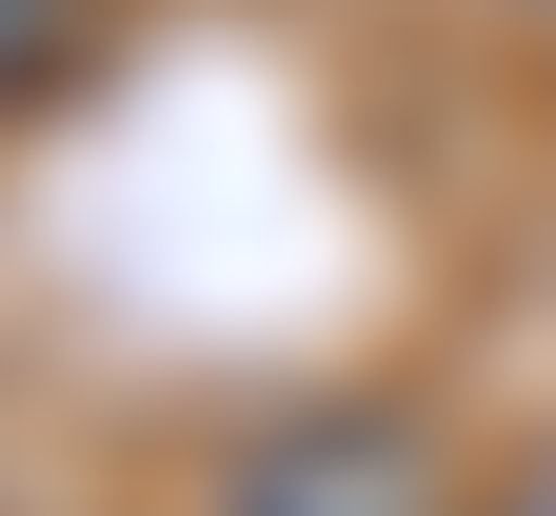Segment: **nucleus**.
I'll return each mask as SVG.
<instances>
[{"instance_id":"1","label":"nucleus","mask_w":556,"mask_h":516,"mask_svg":"<svg viewBox=\"0 0 556 516\" xmlns=\"http://www.w3.org/2000/svg\"><path fill=\"white\" fill-rule=\"evenodd\" d=\"M219 516H457V477H438V437L397 398H299V417L239 437Z\"/></svg>"},{"instance_id":"2","label":"nucleus","mask_w":556,"mask_h":516,"mask_svg":"<svg viewBox=\"0 0 556 516\" xmlns=\"http://www.w3.org/2000/svg\"><path fill=\"white\" fill-rule=\"evenodd\" d=\"M100 40H119V0H0V119H21V100H60Z\"/></svg>"},{"instance_id":"3","label":"nucleus","mask_w":556,"mask_h":516,"mask_svg":"<svg viewBox=\"0 0 556 516\" xmlns=\"http://www.w3.org/2000/svg\"><path fill=\"white\" fill-rule=\"evenodd\" d=\"M497 516H556V477H536V496H497Z\"/></svg>"}]
</instances>
